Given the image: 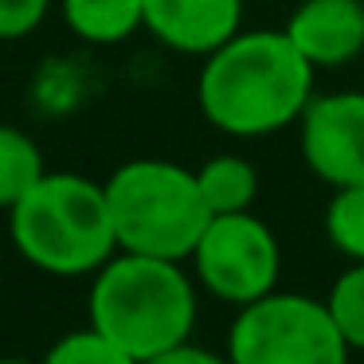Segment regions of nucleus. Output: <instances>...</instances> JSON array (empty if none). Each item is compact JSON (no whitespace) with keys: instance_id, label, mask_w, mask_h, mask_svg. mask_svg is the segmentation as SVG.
<instances>
[{"instance_id":"f8f14e48","label":"nucleus","mask_w":364,"mask_h":364,"mask_svg":"<svg viewBox=\"0 0 364 364\" xmlns=\"http://www.w3.org/2000/svg\"><path fill=\"white\" fill-rule=\"evenodd\" d=\"M43 168V153L24 129L4 126L0 122V208H12L20 196L40 184Z\"/></svg>"},{"instance_id":"39448f33","label":"nucleus","mask_w":364,"mask_h":364,"mask_svg":"<svg viewBox=\"0 0 364 364\" xmlns=\"http://www.w3.org/2000/svg\"><path fill=\"white\" fill-rule=\"evenodd\" d=\"M348 353L329 301L294 290H270L235 306L228 329V356L235 364H341Z\"/></svg>"},{"instance_id":"0eeeda50","label":"nucleus","mask_w":364,"mask_h":364,"mask_svg":"<svg viewBox=\"0 0 364 364\" xmlns=\"http://www.w3.org/2000/svg\"><path fill=\"white\" fill-rule=\"evenodd\" d=\"M306 168L329 188L364 184V90L314 95L298 118Z\"/></svg>"},{"instance_id":"6e6552de","label":"nucleus","mask_w":364,"mask_h":364,"mask_svg":"<svg viewBox=\"0 0 364 364\" xmlns=\"http://www.w3.org/2000/svg\"><path fill=\"white\" fill-rule=\"evenodd\" d=\"M243 4L247 0H145V32L168 51L204 59L243 28Z\"/></svg>"},{"instance_id":"f03ea898","label":"nucleus","mask_w":364,"mask_h":364,"mask_svg":"<svg viewBox=\"0 0 364 364\" xmlns=\"http://www.w3.org/2000/svg\"><path fill=\"white\" fill-rule=\"evenodd\" d=\"M87 317L129 364H157L196 329V278L176 259L114 251L90 274Z\"/></svg>"},{"instance_id":"2eb2a0df","label":"nucleus","mask_w":364,"mask_h":364,"mask_svg":"<svg viewBox=\"0 0 364 364\" xmlns=\"http://www.w3.org/2000/svg\"><path fill=\"white\" fill-rule=\"evenodd\" d=\"M48 364H129L102 329H71L48 348Z\"/></svg>"},{"instance_id":"f257e3e1","label":"nucleus","mask_w":364,"mask_h":364,"mask_svg":"<svg viewBox=\"0 0 364 364\" xmlns=\"http://www.w3.org/2000/svg\"><path fill=\"white\" fill-rule=\"evenodd\" d=\"M317 67L274 28L243 32L204 55L196 102L208 126L228 137H270L294 126L314 98Z\"/></svg>"},{"instance_id":"4468645a","label":"nucleus","mask_w":364,"mask_h":364,"mask_svg":"<svg viewBox=\"0 0 364 364\" xmlns=\"http://www.w3.org/2000/svg\"><path fill=\"white\" fill-rule=\"evenodd\" d=\"M329 309L337 317L341 337L353 353H364V262H348V270L329 286Z\"/></svg>"},{"instance_id":"1a4fd4ad","label":"nucleus","mask_w":364,"mask_h":364,"mask_svg":"<svg viewBox=\"0 0 364 364\" xmlns=\"http://www.w3.org/2000/svg\"><path fill=\"white\" fill-rule=\"evenodd\" d=\"M286 36L317 71L348 67L364 51V0H301Z\"/></svg>"},{"instance_id":"7ed1b4c3","label":"nucleus","mask_w":364,"mask_h":364,"mask_svg":"<svg viewBox=\"0 0 364 364\" xmlns=\"http://www.w3.org/2000/svg\"><path fill=\"white\" fill-rule=\"evenodd\" d=\"M9 235L24 262L55 278L95 274L118 251L106 184L79 173H43L9 208Z\"/></svg>"},{"instance_id":"20e7f679","label":"nucleus","mask_w":364,"mask_h":364,"mask_svg":"<svg viewBox=\"0 0 364 364\" xmlns=\"http://www.w3.org/2000/svg\"><path fill=\"white\" fill-rule=\"evenodd\" d=\"M118 251L157 255V259H192L204 235L212 208L192 168L161 157H137L106 176Z\"/></svg>"},{"instance_id":"9b49d317","label":"nucleus","mask_w":364,"mask_h":364,"mask_svg":"<svg viewBox=\"0 0 364 364\" xmlns=\"http://www.w3.org/2000/svg\"><path fill=\"white\" fill-rule=\"evenodd\" d=\"M200 192H204L212 215H228V212H251L259 200V168L239 153H220L208 157L196 168Z\"/></svg>"},{"instance_id":"423d86ee","label":"nucleus","mask_w":364,"mask_h":364,"mask_svg":"<svg viewBox=\"0 0 364 364\" xmlns=\"http://www.w3.org/2000/svg\"><path fill=\"white\" fill-rule=\"evenodd\" d=\"M282 270L278 235L251 212L212 215L192 251V274L212 298L228 306H247L274 290Z\"/></svg>"},{"instance_id":"9d476101","label":"nucleus","mask_w":364,"mask_h":364,"mask_svg":"<svg viewBox=\"0 0 364 364\" xmlns=\"http://www.w3.org/2000/svg\"><path fill=\"white\" fill-rule=\"evenodd\" d=\"M63 24L82 43L110 48L145 28V0H59Z\"/></svg>"},{"instance_id":"dca6fc26","label":"nucleus","mask_w":364,"mask_h":364,"mask_svg":"<svg viewBox=\"0 0 364 364\" xmlns=\"http://www.w3.org/2000/svg\"><path fill=\"white\" fill-rule=\"evenodd\" d=\"M51 0H0V40H24L48 20Z\"/></svg>"},{"instance_id":"ddd939ff","label":"nucleus","mask_w":364,"mask_h":364,"mask_svg":"<svg viewBox=\"0 0 364 364\" xmlns=\"http://www.w3.org/2000/svg\"><path fill=\"white\" fill-rule=\"evenodd\" d=\"M325 239L348 262H364V184L333 188L325 208Z\"/></svg>"},{"instance_id":"f3484780","label":"nucleus","mask_w":364,"mask_h":364,"mask_svg":"<svg viewBox=\"0 0 364 364\" xmlns=\"http://www.w3.org/2000/svg\"><path fill=\"white\" fill-rule=\"evenodd\" d=\"M157 364H220V356L208 353V348H200V345H192V337H188V341H181V345L168 348Z\"/></svg>"}]
</instances>
